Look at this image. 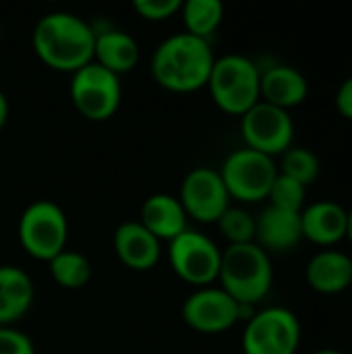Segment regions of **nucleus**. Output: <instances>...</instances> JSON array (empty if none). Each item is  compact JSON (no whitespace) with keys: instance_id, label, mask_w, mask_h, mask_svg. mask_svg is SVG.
<instances>
[{"instance_id":"nucleus-1","label":"nucleus","mask_w":352,"mask_h":354,"mask_svg":"<svg viewBox=\"0 0 352 354\" xmlns=\"http://www.w3.org/2000/svg\"><path fill=\"white\" fill-rule=\"evenodd\" d=\"M31 44L44 64L73 75L93 60L95 29L75 12L52 10L33 25Z\"/></svg>"},{"instance_id":"nucleus-2","label":"nucleus","mask_w":352,"mask_h":354,"mask_svg":"<svg viewBox=\"0 0 352 354\" xmlns=\"http://www.w3.org/2000/svg\"><path fill=\"white\" fill-rule=\"evenodd\" d=\"M214 60L210 39L178 31L156 46L149 71L160 87L174 93H191L207 85Z\"/></svg>"},{"instance_id":"nucleus-3","label":"nucleus","mask_w":352,"mask_h":354,"mask_svg":"<svg viewBox=\"0 0 352 354\" xmlns=\"http://www.w3.org/2000/svg\"><path fill=\"white\" fill-rule=\"evenodd\" d=\"M222 288L239 305H257L268 297L274 284V266L270 253L257 243L228 245L222 249L220 276Z\"/></svg>"},{"instance_id":"nucleus-4","label":"nucleus","mask_w":352,"mask_h":354,"mask_svg":"<svg viewBox=\"0 0 352 354\" xmlns=\"http://www.w3.org/2000/svg\"><path fill=\"white\" fill-rule=\"evenodd\" d=\"M259 66L243 54H224L214 60L207 89L214 104L234 116H243L259 100Z\"/></svg>"},{"instance_id":"nucleus-5","label":"nucleus","mask_w":352,"mask_h":354,"mask_svg":"<svg viewBox=\"0 0 352 354\" xmlns=\"http://www.w3.org/2000/svg\"><path fill=\"white\" fill-rule=\"evenodd\" d=\"M17 232L19 243L31 257L50 261L66 249L68 220L58 203L52 199H37L23 209Z\"/></svg>"},{"instance_id":"nucleus-6","label":"nucleus","mask_w":352,"mask_h":354,"mask_svg":"<svg viewBox=\"0 0 352 354\" xmlns=\"http://www.w3.org/2000/svg\"><path fill=\"white\" fill-rule=\"evenodd\" d=\"M218 172L230 199L257 203L268 199L270 189L278 176V166L274 158L249 147H241L226 156Z\"/></svg>"},{"instance_id":"nucleus-7","label":"nucleus","mask_w":352,"mask_h":354,"mask_svg":"<svg viewBox=\"0 0 352 354\" xmlns=\"http://www.w3.org/2000/svg\"><path fill=\"white\" fill-rule=\"evenodd\" d=\"M68 93L83 118L102 122L114 116L118 110L122 100V85L118 75L91 60L73 73Z\"/></svg>"},{"instance_id":"nucleus-8","label":"nucleus","mask_w":352,"mask_h":354,"mask_svg":"<svg viewBox=\"0 0 352 354\" xmlns=\"http://www.w3.org/2000/svg\"><path fill=\"white\" fill-rule=\"evenodd\" d=\"M301 344V322L286 307L255 311L243 332L245 354H297Z\"/></svg>"},{"instance_id":"nucleus-9","label":"nucleus","mask_w":352,"mask_h":354,"mask_svg":"<svg viewBox=\"0 0 352 354\" xmlns=\"http://www.w3.org/2000/svg\"><path fill=\"white\" fill-rule=\"evenodd\" d=\"M168 259L174 274L197 286H212L220 276L222 266V249L203 232L185 230L168 247Z\"/></svg>"},{"instance_id":"nucleus-10","label":"nucleus","mask_w":352,"mask_h":354,"mask_svg":"<svg viewBox=\"0 0 352 354\" xmlns=\"http://www.w3.org/2000/svg\"><path fill=\"white\" fill-rule=\"evenodd\" d=\"M241 133L245 147L276 158L293 147L295 122L288 110L259 100L241 116Z\"/></svg>"},{"instance_id":"nucleus-11","label":"nucleus","mask_w":352,"mask_h":354,"mask_svg":"<svg viewBox=\"0 0 352 354\" xmlns=\"http://www.w3.org/2000/svg\"><path fill=\"white\" fill-rule=\"evenodd\" d=\"M178 201L185 207V214L197 222L212 224L230 207V195L226 185L216 168L197 166L187 172L180 183Z\"/></svg>"},{"instance_id":"nucleus-12","label":"nucleus","mask_w":352,"mask_h":354,"mask_svg":"<svg viewBox=\"0 0 352 354\" xmlns=\"http://www.w3.org/2000/svg\"><path fill=\"white\" fill-rule=\"evenodd\" d=\"M180 315L199 334H222L241 322V305L222 286H203L185 299Z\"/></svg>"},{"instance_id":"nucleus-13","label":"nucleus","mask_w":352,"mask_h":354,"mask_svg":"<svg viewBox=\"0 0 352 354\" xmlns=\"http://www.w3.org/2000/svg\"><path fill=\"white\" fill-rule=\"evenodd\" d=\"M346 216L349 209L332 199H322L305 205L301 212L303 239L324 249H332L346 239Z\"/></svg>"},{"instance_id":"nucleus-14","label":"nucleus","mask_w":352,"mask_h":354,"mask_svg":"<svg viewBox=\"0 0 352 354\" xmlns=\"http://www.w3.org/2000/svg\"><path fill=\"white\" fill-rule=\"evenodd\" d=\"M112 245L118 259L135 272L151 270L162 255L160 241L141 222H122L116 226Z\"/></svg>"},{"instance_id":"nucleus-15","label":"nucleus","mask_w":352,"mask_h":354,"mask_svg":"<svg viewBox=\"0 0 352 354\" xmlns=\"http://www.w3.org/2000/svg\"><path fill=\"white\" fill-rule=\"evenodd\" d=\"M301 214L268 205L255 218V243L268 253L290 251L301 243Z\"/></svg>"},{"instance_id":"nucleus-16","label":"nucleus","mask_w":352,"mask_h":354,"mask_svg":"<svg viewBox=\"0 0 352 354\" xmlns=\"http://www.w3.org/2000/svg\"><path fill=\"white\" fill-rule=\"evenodd\" d=\"M305 280L319 295H340L351 290L352 257L338 249H322L307 261Z\"/></svg>"},{"instance_id":"nucleus-17","label":"nucleus","mask_w":352,"mask_h":354,"mask_svg":"<svg viewBox=\"0 0 352 354\" xmlns=\"http://www.w3.org/2000/svg\"><path fill=\"white\" fill-rule=\"evenodd\" d=\"M259 95L261 102H268L282 110H290L307 100L309 81L299 68L290 64H274L261 71Z\"/></svg>"},{"instance_id":"nucleus-18","label":"nucleus","mask_w":352,"mask_h":354,"mask_svg":"<svg viewBox=\"0 0 352 354\" xmlns=\"http://www.w3.org/2000/svg\"><path fill=\"white\" fill-rule=\"evenodd\" d=\"M187 214L176 195L154 193L141 205V224L162 243L174 241L187 230Z\"/></svg>"},{"instance_id":"nucleus-19","label":"nucleus","mask_w":352,"mask_h":354,"mask_svg":"<svg viewBox=\"0 0 352 354\" xmlns=\"http://www.w3.org/2000/svg\"><path fill=\"white\" fill-rule=\"evenodd\" d=\"M35 286L25 270L12 263L0 266V328H10L33 305Z\"/></svg>"},{"instance_id":"nucleus-20","label":"nucleus","mask_w":352,"mask_h":354,"mask_svg":"<svg viewBox=\"0 0 352 354\" xmlns=\"http://www.w3.org/2000/svg\"><path fill=\"white\" fill-rule=\"evenodd\" d=\"M93 62L108 68L114 75H124L135 68L139 62V44L137 39L122 29H102L95 31L93 44Z\"/></svg>"},{"instance_id":"nucleus-21","label":"nucleus","mask_w":352,"mask_h":354,"mask_svg":"<svg viewBox=\"0 0 352 354\" xmlns=\"http://www.w3.org/2000/svg\"><path fill=\"white\" fill-rule=\"evenodd\" d=\"M185 31L207 39L224 19V4L220 0H187L180 6Z\"/></svg>"},{"instance_id":"nucleus-22","label":"nucleus","mask_w":352,"mask_h":354,"mask_svg":"<svg viewBox=\"0 0 352 354\" xmlns=\"http://www.w3.org/2000/svg\"><path fill=\"white\" fill-rule=\"evenodd\" d=\"M48 263H50V276L62 288H68V290L83 288L91 278V263L79 251L64 249L56 257H52Z\"/></svg>"},{"instance_id":"nucleus-23","label":"nucleus","mask_w":352,"mask_h":354,"mask_svg":"<svg viewBox=\"0 0 352 354\" xmlns=\"http://www.w3.org/2000/svg\"><path fill=\"white\" fill-rule=\"evenodd\" d=\"M278 172L295 178L303 187H311L317 180L322 166H319V158L311 149L293 145L290 149H286L282 153V162L278 166Z\"/></svg>"},{"instance_id":"nucleus-24","label":"nucleus","mask_w":352,"mask_h":354,"mask_svg":"<svg viewBox=\"0 0 352 354\" xmlns=\"http://www.w3.org/2000/svg\"><path fill=\"white\" fill-rule=\"evenodd\" d=\"M222 236L228 241V245H247L255 243V216H251L243 207H228L220 220L216 222Z\"/></svg>"},{"instance_id":"nucleus-25","label":"nucleus","mask_w":352,"mask_h":354,"mask_svg":"<svg viewBox=\"0 0 352 354\" xmlns=\"http://www.w3.org/2000/svg\"><path fill=\"white\" fill-rule=\"evenodd\" d=\"M305 197H307V187H303L301 183H297L295 178L280 174L276 176L272 189H270V205L286 209V212H295L301 214L305 207Z\"/></svg>"},{"instance_id":"nucleus-26","label":"nucleus","mask_w":352,"mask_h":354,"mask_svg":"<svg viewBox=\"0 0 352 354\" xmlns=\"http://www.w3.org/2000/svg\"><path fill=\"white\" fill-rule=\"evenodd\" d=\"M183 0H135V12L145 21H166L180 12Z\"/></svg>"},{"instance_id":"nucleus-27","label":"nucleus","mask_w":352,"mask_h":354,"mask_svg":"<svg viewBox=\"0 0 352 354\" xmlns=\"http://www.w3.org/2000/svg\"><path fill=\"white\" fill-rule=\"evenodd\" d=\"M0 354H35V346L17 328H0Z\"/></svg>"},{"instance_id":"nucleus-28","label":"nucleus","mask_w":352,"mask_h":354,"mask_svg":"<svg viewBox=\"0 0 352 354\" xmlns=\"http://www.w3.org/2000/svg\"><path fill=\"white\" fill-rule=\"evenodd\" d=\"M334 104H336V110L340 112V116H344L346 120H352V77L340 83Z\"/></svg>"},{"instance_id":"nucleus-29","label":"nucleus","mask_w":352,"mask_h":354,"mask_svg":"<svg viewBox=\"0 0 352 354\" xmlns=\"http://www.w3.org/2000/svg\"><path fill=\"white\" fill-rule=\"evenodd\" d=\"M6 118H8V100H6L4 91L0 89V131L6 124Z\"/></svg>"},{"instance_id":"nucleus-30","label":"nucleus","mask_w":352,"mask_h":354,"mask_svg":"<svg viewBox=\"0 0 352 354\" xmlns=\"http://www.w3.org/2000/svg\"><path fill=\"white\" fill-rule=\"evenodd\" d=\"M346 239L352 243V207L349 209V216H346Z\"/></svg>"},{"instance_id":"nucleus-31","label":"nucleus","mask_w":352,"mask_h":354,"mask_svg":"<svg viewBox=\"0 0 352 354\" xmlns=\"http://www.w3.org/2000/svg\"><path fill=\"white\" fill-rule=\"evenodd\" d=\"M311 354H344L342 351H336V348H319V351H315V353Z\"/></svg>"},{"instance_id":"nucleus-32","label":"nucleus","mask_w":352,"mask_h":354,"mask_svg":"<svg viewBox=\"0 0 352 354\" xmlns=\"http://www.w3.org/2000/svg\"><path fill=\"white\" fill-rule=\"evenodd\" d=\"M351 303H352V286H351Z\"/></svg>"},{"instance_id":"nucleus-33","label":"nucleus","mask_w":352,"mask_h":354,"mask_svg":"<svg viewBox=\"0 0 352 354\" xmlns=\"http://www.w3.org/2000/svg\"><path fill=\"white\" fill-rule=\"evenodd\" d=\"M0 35H2V25H0Z\"/></svg>"}]
</instances>
